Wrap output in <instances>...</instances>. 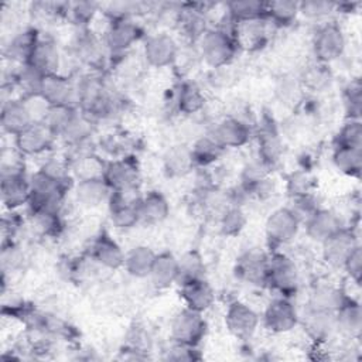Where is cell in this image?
I'll use <instances>...</instances> for the list:
<instances>
[{"label":"cell","instance_id":"1","mask_svg":"<svg viewBox=\"0 0 362 362\" xmlns=\"http://www.w3.org/2000/svg\"><path fill=\"white\" fill-rule=\"evenodd\" d=\"M199 57L202 61L214 68H226L236 57L239 49L236 37L221 27H208L198 40Z\"/></svg>","mask_w":362,"mask_h":362},{"label":"cell","instance_id":"2","mask_svg":"<svg viewBox=\"0 0 362 362\" xmlns=\"http://www.w3.org/2000/svg\"><path fill=\"white\" fill-rule=\"evenodd\" d=\"M1 202L16 211L30 201V175H27L24 164L18 160L3 161L1 164Z\"/></svg>","mask_w":362,"mask_h":362},{"label":"cell","instance_id":"3","mask_svg":"<svg viewBox=\"0 0 362 362\" xmlns=\"http://www.w3.org/2000/svg\"><path fill=\"white\" fill-rule=\"evenodd\" d=\"M266 286L279 296L290 298L296 296L300 287V269L294 259L276 249L269 253Z\"/></svg>","mask_w":362,"mask_h":362},{"label":"cell","instance_id":"4","mask_svg":"<svg viewBox=\"0 0 362 362\" xmlns=\"http://www.w3.org/2000/svg\"><path fill=\"white\" fill-rule=\"evenodd\" d=\"M346 48V37L335 20L321 23L313 37V54L317 62L329 65L339 59Z\"/></svg>","mask_w":362,"mask_h":362},{"label":"cell","instance_id":"5","mask_svg":"<svg viewBox=\"0 0 362 362\" xmlns=\"http://www.w3.org/2000/svg\"><path fill=\"white\" fill-rule=\"evenodd\" d=\"M103 180L113 192H136L140 184V165L134 156L124 154L106 161Z\"/></svg>","mask_w":362,"mask_h":362},{"label":"cell","instance_id":"6","mask_svg":"<svg viewBox=\"0 0 362 362\" xmlns=\"http://www.w3.org/2000/svg\"><path fill=\"white\" fill-rule=\"evenodd\" d=\"M143 37L144 30L134 18H115L109 20L103 34V42L107 52L115 57H124V54Z\"/></svg>","mask_w":362,"mask_h":362},{"label":"cell","instance_id":"7","mask_svg":"<svg viewBox=\"0 0 362 362\" xmlns=\"http://www.w3.org/2000/svg\"><path fill=\"white\" fill-rule=\"evenodd\" d=\"M301 228L300 218L290 206H280L270 212L264 223L267 242L273 249L291 243Z\"/></svg>","mask_w":362,"mask_h":362},{"label":"cell","instance_id":"8","mask_svg":"<svg viewBox=\"0 0 362 362\" xmlns=\"http://www.w3.org/2000/svg\"><path fill=\"white\" fill-rule=\"evenodd\" d=\"M208 329L206 320L202 313L191 308H181L171 320L170 335L173 342L189 346H198Z\"/></svg>","mask_w":362,"mask_h":362},{"label":"cell","instance_id":"9","mask_svg":"<svg viewBox=\"0 0 362 362\" xmlns=\"http://www.w3.org/2000/svg\"><path fill=\"white\" fill-rule=\"evenodd\" d=\"M260 321L273 334H287L300 324V313L290 297L279 296L269 301Z\"/></svg>","mask_w":362,"mask_h":362},{"label":"cell","instance_id":"10","mask_svg":"<svg viewBox=\"0 0 362 362\" xmlns=\"http://www.w3.org/2000/svg\"><path fill=\"white\" fill-rule=\"evenodd\" d=\"M14 139V148L23 157L48 154L58 140L44 123H33Z\"/></svg>","mask_w":362,"mask_h":362},{"label":"cell","instance_id":"11","mask_svg":"<svg viewBox=\"0 0 362 362\" xmlns=\"http://www.w3.org/2000/svg\"><path fill=\"white\" fill-rule=\"evenodd\" d=\"M180 55L177 40L168 33L148 35L143 44V58L153 68H167L175 64Z\"/></svg>","mask_w":362,"mask_h":362},{"label":"cell","instance_id":"12","mask_svg":"<svg viewBox=\"0 0 362 362\" xmlns=\"http://www.w3.org/2000/svg\"><path fill=\"white\" fill-rule=\"evenodd\" d=\"M260 317L253 307L242 300H233L225 311V325L238 339H249L256 332Z\"/></svg>","mask_w":362,"mask_h":362},{"label":"cell","instance_id":"13","mask_svg":"<svg viewBox=\"0 0 362 362\" xmlns=\"http://www.w3.org/2000/svg\"><path fill=\"white\" fill-rule=\"evenodd\" d=\"M359 238L352 226H344L321 243L324 262L331 267H342L348 255L359 245Z\"/></svg>","mask_w":362,"mask_h":362},{"label":"cell","instance_id":"14","mask_svg":"<svg viewBox=\"0 0 362 362\" xmlns=\"http://www.w3.org/2000/svg\"><path fill=\"white\" fill-rule=\"evenodd\" d=\"M136 192H112L107 204L113 228L129 230L140 223L137 204L140 195H136Z\"/></svg>","mask_w":362,"mask_h":362},{"label":"cell","instance_id":"15","mask_svg":"<svg viewBox=\"0 0 362 362\" xmlns=\"http://www.w3.org/2000/svg\"><path fill=\"white\" fill-rule=\"evenodd\" d=\"M225 150L240 148L246 146L252 137L250 126L235 116L223 117L216 122L208 132Z\"/></svg>","mask_w":362,"mask_h":362},{"label":"cell","instance_id":"16","mask_svg":"<svg viewBox=\"0 0 362 362\" xmlns=\"http://www.w3.org/2000/svg\"><path fill=\"white\" fill-rule=\"evenodd\" d=\"M269 253L260 249L243 252L235 263V274L239 280L252 286H266Z\"/></svg>","mask_w":362,"mask_h":362},{"label":"cell","instance_id":"17","mask_svg":"<svg viewBox=\"0 0 362 362\" xmlns=\"http://www.w3.org/2000/svg\"><path fill=\"white\" fill-rule=\"evenodd\" d=\"M126 252L106 230H102L92 242L90 260L106 270H117L124 264Z\"/></svg>","mask_w":362,"mask_h":362},{"label":"cell","instance_id":"18","mask_svg":"<svg viewBox=\"0 0 362 362\" xmlns=\"http://www.w3.org/2000/svg\"><path fill=\"white\" fill-rule=\"evenodd\" d=\"M307 236L315 242L322 243L331 235L338 232L341 228L346 226L342 216L334 211L324 206H320L315 212H313L304 222Z\"/></svg>","mask_w":362,"mask_h":362},{"label":"cell","instance_id":"19","mask_svg":"<svg viewBox=\"0 0 362 362\" xmlns=\"http://www.w3.org/2000/svg\"><path fill=\"white\" fill-rule=\"evenodd\" d=\"M300 324L303 325L305 334L315 344H324L337 332L335 313L314 310L305 307L304 313L300 314Z\"/></svg>","mask_w":362,"mask_h":362},{"label":"cell","instance_id":"20","mask_svg":"<svg viewBox=\"0 0 362 362\" xmlns=\"http://www.w3.org/2000/svg\"><path fill=\"white\" fill-rule=\"evenodd\" d=\"M40 93L49 102L51 106L54 105L76 106L75 81H72L65 74L59 72V74L45 75Z\"/></svg>","mask_w":362,"mask_h":362},{"label":"cell","instance_id":"21","mask_svg":"<svg viewBox=\"0 0 362 362\" xmlns=\"http://www.w3.org/2000/svg\"><path fill=\"white\" fill-rule=\"evenodd\" d=\"M74 197L75 201L88 209H93L100 206L102 204H107L112 195L110 187L106 184L103 177L79 180L74 184Z\"/></svg>","mask_w":362,"mask_h":362},{"label":"cell","instance_id":"22","mask_svg":"<svg viewBox=\"0 0 362 362\" xmlns=\"http://www.w3.org/2000/svg\"><path fill=\"white\" fill-rule=\"evenodd\" d=\"M78 30V35L74 41L75 57L90 68H98L100 64H103L105 52L107 51L103 38L100 40L99 37H96L89 28Z\"/></svg>","mask_w":362,"mask_h":362},{"label":"cell","instance_id":"23","mask_svg":"<svg viewBox=\"0 0 362 362\" xmlns=\"http://www.w3.org/2000/svg\"><path fill=\"white\" fill-rule=\"evenodd\" d=\"M180 296L184 307L202 314L208 311L215 303V290L206 279H199L181 284Z\"/></svg>","mask_w":362,"mask_h":362},{"label":"cell","instance_id":"24","mask_svg":"<svg viewBox=\"0 0 362 362\" xmlns=\"http://www.w3.org/2000/svg\"><path fill=\"white\" fill-rule=\"evenodd\" d=\"M28 65L34 66L44 75L59 74V68L62 64V55L59 52L58 44L48 37H40L28 62Z\"/></svg>","mask_w":362,"mask_h":362},{"label":"cell","instance_id":"25","mask_svg":"<svg viewBox=\"0 0 362 362\" xmlns=\"http://www.w3.org/2000/svg\"><path fill=\"white\" fill-rule=\"evenodd\" d=\"M140 223L157 225L165 221L170 215V202L158 189H150L139 197Z\"/></svg>","mask_w":362,"mask_h":362},{"label":"cell","instance_id":"26","mask_svg":"<svg viewBox=\"0 0 362 362\" xmlns=\"http://www.w3.org/2000/svg\"><path fill=\"white\" fill-rule=\"evenodd\" d=\"M349 294L334 283H317L310 290L305 307L335 313Z\"/></svg>","mask_w":362,"mask_h":362},{"label":"cell","instance_id":"27","mask_svg":"<svg viewBox=\"0 0 362 362\" xmlns=\"http://www.w3.org/2000/svg\"><path fill=\"white\" fill-rule=\"evenodd\" d=\"M33 123L34 122L21 98H11L3 103L0 124L6 133L14 137Z\"/></svg>","mask_w":362,"mask_h":362},{"label":"cell","instance_id":"28","mask_svg":"<svg viewBox=\"0 0 362 362\" xmlns=\"http://www.w3.org/2000/svg\"><path fill=\"white\" fill-rule=\"evenodd\" d=\"M337 332L354 339L358 338L362 329V310L356 298L348 296L345 301L335 311Z\"/></svg>","mask_w":362,"mask_h":362},{"label":"cell","instance_id":"29","mask_svg":"<svg viewBox=\"0 0 362 362\" xmlns=\"http://www.w3.org/2000/svg\"><path fill=\"white\" fill-rule=\"evenodd\" d=\"M148 279L157 290H165L177 284L178 257L171 252L157 253Z\"/></svg>","mask_w":362,"mask_h":362},{"label":"cell","instance_id":"30","mask_svg":"<svg viewBox=\"0 0 362 362\" xmlns=\"http://www.w3.org/2000/svg\"><path fill=\"white\" fill-rule=\"evenodd\" d=\"M257 158L266 163L269 167H274L281 154H283V143L279 136V132L273 126V123L263 124L257 132Z\"/></svg>","mask_w":362,"mask_h":362},{"label":"cell","instance_id":"31","mask_svg":"<svg viewBox=\"0 0 362 362\" xmlns=\"http://www.w3.org/2000/svg\"><path fill=\"white\" fill-rule=\"evenodd\" d=\"M163 168L168 177H184L195 167L191 147L180 143L171 146L163 157Z\"/></svg>","mask_w":362,"mask_h":362},{"label":"cell","instance_id":"32","mask_svg":"<svg viewBox=\"0 0 362 362\" xmlns=\"http://www.w3.org/2000/svg\"><path fill=\"white\" fill-rule=\"evenodd\" d=\"M69 161V170L75 181L103 177L106 161L102 160L96 153L86 150L75 153Z\"/></svg>","mask_w":362,"mask_h":362},{"label":"cell","instance_id":"33","mask_svg":"<svg viewBox=\"0 0 362 362\" xmlns=\"http://www.w3.org/2000/svg\"><path fill=\"white\" fill-rule=\"evenodd\" d=\"M157 253L146 245H137L126 252L124 270L134 279H148Z\"/></svg>","mask_w":362,"mask_h":362},{"label":"cell","instance_id":"34","mask_svg":"<svg viewBox=\"0 0 362 362\" xmlns=\"http://www.w3.org/2000/svg\"><path fill=\"white\" fill-rule=\"evenodd\" d=\"M205 95L197 83L191 81H184L180 83L175 92V107L181 115H197L205 107Z\"/></svg>","mask_w":362,"mask_h":362},{"label":"cell","instance_id":"35","mask_svg":"<svg viewBox=\"0 0 362 362\" xmlns=\"http://www.w3.org/2000/svg\"><path fill=\"white\" fill-rule=\"evenodd\" d=\"M40 37L41 35L35 28H25L14 34L6 47L7 57L20 65L27 64Z\"/></svg>","mask_w":362,"mask_h":362},{"label":"cell","instance_id":"36","mask_svg":"<svg viewBox=\"0 0 362 362\" xmlns=\"http://www.w3.org/2000/svg\"><path fill=\"white\" fill-rule=\"evenodd\" d=\"M189 147L195 167H209L225 153V148L209 133L197 137Z\"/></svg>","mask_w":362,"mask_h":362},{"label":"cell","instance_id":"37","mask_svg":"<svg viewBox=\"0 0 362 362\" xmlns=\"http://www.w3.org/2000/svg\"><path fill=\"white\" fill-rule=\"evenodd\" d=\"M332 164L341 174L358 178L362 171V148L334 146Z\"/></svg>","mask_w":362,"mask_h":362},{"label":"cell","instance_id":"38","mask_svg":"<svg viewBox=\"0 0 362 362\" xmlns=\"http://www.w3.org/2000/svg\"><path fill=\"white\" fill-rule=\"evenodd\" d=\"M205 273L206 266L204 257L197 249H191L178 257V286L194 280L205 279Z\"/></svg>","mask_w":362,"mask_h":362},{"label":"cell","instance_id":"39","mask_svg":"<svg viewBox=\"0 0 362 362\" xmlns=\"http://www.w3.org/2000/svg\"><path fill=\"white\" fill-rule=\"evenodd\" d=\"M225 13L235 23H246L266 18V3L257 0H235L225 6Z\"/></svg>","mask_w":362,"mask_h":362},{"label":"cell","instance_id":"40","mask_svg":"<svg viewBox=\"0 0 362 362\" xmlns=\"http://www.w3.org/2000/svg\"><path fill=\"white\" fill-rule=\"evenodd\" d=\"M300 1L276 0L266 3V20L274 27H288L300 16Z\"/></svg>","mask_w":362,"mask_h":362},{"label":"cell","instance_id":"41","mask_svg":"<svg viewBox=\"0 0 362 362\" xmlns=\"http://www.w3.org/2000/svg\"><path fill=\"white\" fill-rule=\"evenodd\" d=\"M78 110L79 107L71 105H54L49 107L44 124L52 132L57 139H59L78 113Z\"/></svg>","mask_w":362,"mask_h":362},{"label":"cell","instance_id":"42","mask_svg":"<svg viewBox=\"0 0 362 362\" xmlns=\"http://www.w3.org/2000/svg\"><path fill=\"white\" fill-rule=\"evenodd\" d=\"M247 222L246 212L240 205L230 204L219 215V229L225 236L239 235Z\"/></svg>","mask_w":362,"mask_h":362},{"label":"cell","instance_id":"43","mask_svg":"<svg viewBox=\"0 0 362 362\" xmlns=\"http://www.w3.org/2000/svg\"><path fill=\"white\" fill-rule=\"evenodd\" d=\"M332 81V75L329 71V65L314 62L311 64L300 78V83L303 88L318 92L327 88Z\"/></svg>","mask_w":362,"mask_h":362},{"label":"cell","instance_id":"44","mask_svg":"<svg viewBox=\"0 0 362 362\" xmlns=\"http://www.w3.org/2000/svg\"><path fill=\"white\" fill-rule=\"evenodd\" d=\"M100 4L95 1H75L68 3L66 17L74 21L78 28H89L93 18L99 13Z\"/></svg>","mask_w":362,"mask_h":362},{"label":"cell","instance_id":"45","mask_svg":"<svg viewBox=\"0 0 362 362\" xmlns=\"http://www.w3.org/2000/svg\"><path fill=\"white\" fill-rule=\"evenodd\" d=\"M298 10L300 16H303L304 18L321 24L324 21H328L329 16L337 11V3L324 0H305L300 1Z\"/></svg>","mask_w":362,"mask_h":362},{"label":"cell","instance_id":"46","mask_svg":"<svg viewBox=\"0 0 362 362\" xmlns=\"http://www.w3.org/2000/svg\"><path fill=\"white\" fill-rule=\"evenodd\" d=\"M334 146L362 148V123L361 119H346L334 137Z\"/></svg>","mask_w":362,"mask_h":362},{"label":"cell","instance_id":"47","mask_svg":"<svg viewBox=\"0 0 362 362\" xmlns=\"http://www.w3.org/2000/svg\"><path fill=\"white\" fill-rule=\"evenodd\" d=\"M44 76L45 75L38 69H35L34 66L28 64H23L20 65L18 71L14 75V82L23 89V95L37 93L41 89Z\"/></svg>","mask_w":362,"mask_h":362},{"label":"cell","instance_id":"48","mask_svg":"<svg viewBox=\"0 0 362 362\" xmlns=\"http://www.w3.org/2000/svg\"><path fill=\"white\" fill-rule=\"evenodd\" d=\"M344 109L346 113V119H361L362 110V86L361 81L352 79L345 88L342 93Z\"/></svg>","mask_w":362,"mask_h":362},{"label":"cell","instance_id":"49","mask_svg":"<svg viewBox=\"0 0 362 362\" xmlns=\"http://www.w3.org/2000/svg\"><path fill=\"white\" fill-rule=\"evenodd\" d=\"M33 226L42 236H55L62 228L61 214L52 212H30Z\"/></svg>","mask_w":362,"mask_h":362},{"label":"cell","instance_id":"50","mask_svg":"<svg viewBox=\"0 0 362 362\" xmlns=\"http://www.w3.org/2000/svg\"><path fill=\"white\" fill-rule=\"evenodd\" d=\"M31 119L34 123H44L48 112H49V102L40 93H28V95H23L21 96Z\"/></svg>","mask_w":362,"mask_h":362},{"label":"cell","instance_id":"51","mask_svg":"<svg viewBox=\"0 0 362 362\" xmlns=\"http://www.w3.org/2000/svg\"><path fill=\"white\" fill-rule=\"evenodd\" d=\"M313 188H314V181L311 175L305 171L291 173L287 178V191L290 197L310 194L313 192Z\"/></svg>","mask_w":362,"mask_h":362},{"label":"cell","instance_id":"52","mask_svg":"<svg viewBox=\"0 0 362 362\" xmlns=\"http://www.w3.org/2000/svg\"><path fill=\"white\" fill-rule=\"evenodd\" d=\"M294 214L300 218L301 223L313 214L315 212L320 205L314 197L313 192L310 194H304V195H297V197H291V205H288Z\"/></svg>","mask_w":362,"mask_h":362},{"label":"cell","instance_id":"53","mask_svg":"<svg viewBox=\"0 0 362 362\" xmlns=\"http://www.w3.org/2000/svg\"><path fill=\"white\" fill-rule=\"evenodd\" d=\"M346 273V276L349 277V280L352 283H355L356 286L361 284L362 280V246L361 243L348 255V257L345 259L342 267Z\"/></svg>","mask_w":362,"mask_h":362},{"label":"cell","instance_id":"54","mask_svg":"<svg viewBox=\"0 0 362 362\" xmlns=\"http://www.w3.org/2000/svg\"><path fill=\"white\" fill-rule=\"evenodd\" d=\"M24 260V255L20 250V247L14 243V242H8L3 245V250H1V266L3 270L6 272L8 270H16L17 267L21 266Z\"/></svg>","mask_w":362,"mask_h":362},{"label":"cell","instance_id":"55","mask_svg":"<svg viewBox=\"0 0 362 362\" xmlns=\"http://www.w3.org/2000/svg\"><path fill=\"white\" fill-rule=\"evenodd\" d=\"M165 358L170 359V361H197L201 356L198 355L197 346H189V345L173 342V346L167 351Z\"/></svg>","mask_w":362,"mask_h":362}]
</instances>
